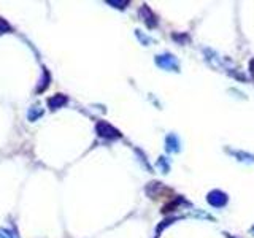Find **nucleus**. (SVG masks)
<instances>
[{"instance_id": "nucleus-9", "label": "nucleus", "mask_w": 254, "mask_h": 238, "mask_svg": "<svg viewBox=\"0 0 254 238\" xmlns=\"http://www.w3.org/2000/svg\"><path fill=\"white\" fill-rule=\"evenodd\" d=\"M43 116V110L38 106H32L29 113H27V118H29V121H37L38 118Z\"/></svg>"}, {"instance_id": "nucleus-12", "label": "nucleus", "mask_w": 254, "mask_h": 238, "mask_svg": "<svg viewBox=\"0 0 254 238\" xmlns=\"http://www.w3.org/2000/svg\"><path fill=\"white\" fill-rule=\"evenodd\" d=\"M0 238H19L13 229H0Z\"/></svg>"}, {"instance_id": "nucleus-14", "label": "nucleus", "mask_w": 254, "mask_h": 238, "mask_svg": "<svg viewBox=\"0 0 254 238\" xmlns=\"http://www.w3.org/2000/svg\"><path fill=\"white\" fill-rule=\"evenodd\" d=\"M10 31H11V26L8 24V21L3 19V18H0V35L8 34Z\"/></svg>"}, {"instance_id": "nucleus-7", "label": "nucleus", "mask_w": 254, "mask_h": 238, "mask_svg": "<svg viewBox=\"0 0 254 238\" xmlns=\"http://www.w3.org/2000/svg\"><path fill=\"white\" fill-rule=\"evenodd\" d=\"M227 153L234 156L237 161L245 162V164H254V156L250 153H243V151H234V149H227Z\"/></svg>"}, {"instance_id": "nucleus-4", "label": "nucleus", "mask_w": 254, "mask_h": 238, "mask_svg": "<svg viewBox=\"0 0 254 238\" xmlns=\"http://www.w3.org/2000/svg\"><path fill=\"white\" fill-rule=\"evenodd\" d=\"M140 16H142V19L145 21V24L150 27V29H154L158 26V19L156 16H154V13L148 8L146 5H143L142 8H140Z\"/></svg>"}, {"instance_id": "nucleus-8", "label": "nucleus", "mask_w": 254, "mask_h": 238, "mask_svg": "<svg viewBox=\"0 0 254 238\" xmlns=\"http://www.w3.org/2000/svg\"><path fill=\"white\" fill-rule=\"evenodd\" d=\"M183 204H188V202L183 199V197H175V200H170L168 204L162 208V213H170V211H175L176 208H178V205H183Z\"/></svg>"}, {"instance_id": "nucleus-5", "label": "nucleus", "mask_w": 254, "mask_h": 238, "mask_svg": "<svg viewBox=\"0 0 254 238\" xmlns=\"http://www.w3.org/2000/svg\"><path fill=\"white\" fill-rule=\"evenodd\" d=\"M180 138H178V135H175V134H168L167 135V138H165V149H167V153H180Z\"/></svg>"}, {"instance_id": "nucleus-10", "label": "nucleus", "mask_w": 254, "mask_h": 238, "mask_svg": "<svg viewBox=\"0 0 254 238\" xmlns=\"http://www.w3.org/2000/svg\"><path fill=\"white\" fill-rule=\"evenodd\" d=\"M158 167L160 169L162 173H165V175H167V173L170 171V161H168L167 157L162 156V157H159V161H158Z\"/></svg>"}, {"instance_id": "nucleus-17", "label": "nucleus", "mask_w": 254, "mask_h": 238, "mask_svg": "<svg viewBox=\"0 0 254 238\" xmlns=\"http://www.w3.org/2000/svg\"><path fill=\"white\" fill-rule=\"evenodd\" d=\"M224 235H225V237H227V238H234V237H232L230 234H224Z\"/></svg>"}, {"instance_id": "nucleus-15", "label": "nucleus", "mask_w": 254, "mask_h": 238, "mask_svg": "<svg viewBox=\"0 0 254 238\" xmlns=\"http://www.w3.org/2000/svg\"><path fill=\"white\" fill-rule=\"evenodd\" d=\"M108 5H115V8H121V10H124L127 5H129V2H115V0H108L107 2Z\"/></svg>"}, {"instance_id": "nucleus-13", "label": "nucleus", "mask_w": 254, "mask_h": 238, "mask_svg": "<svg viewBox=\"0 0 254 238\" xmlns=\"http://www.w3.org/2000/svg\"><path fill=\"white\" fill-rule=\"evenodd\" d=\"M135 35H137V38L143 43L145 46H148L150 45V43H153V38H150L148 37V35H145V34H142V31H135Z\"/></svg>"}, {"instance_id": "nucleus-16", "label": "nucleus", "mask_w": 254, "mask_h": 238, "mask_svg": "<svg viewBox=\"0 0 254 238\" xmlns=\"http://www.w3.org/2000/svg\"><path fill=\"white\" fill-rule=\"evenodd\" d=\"M250 232H251V235H254V226H253V227L250 229Z\"/></svg>"}, {"instance_id": "nucleus-3", "label": "nucleus", "mask_w": 254, "mask_h": 238, "mask_svg": "<svg viewBox=\"0 0 254 238\" xmlns=\"http://www.w3.org/2000/svg\"><path fill=\"white\" fill-rule=\"evenodd\" d=\"M207 202L211 206H215V208H222V206L227 205L229 197H227V194H225V192H222L220 189H215V191L208 192Z\"/></svg>"}, {"instance_id": "nucleus-1", "label": "nucleus", "mask_w": 254, "mask_h": 238, "mask_svg": "<svg viewBox=\"0 0 254 238\" xmlns=\"http://www.w3.org/2000/svg\"><path fill=\"white\" fill-rule=\"evenodd\" d=\"M95 132H97L98 136H102V138H105V140H118V138H121V136H123L118 129L110 126L108 122H105V121H98L97 122Z\"/></svg>"}, {"instance_id": "nucleus-11", "label": "nucleus", "mask_w": 254, "mask_h": 238, "mask_svg": "<svg viewBox=\"0 0 254 238\" xmlns=\"http://www.w3.org/2000/svg\"><path fill=\"white\" fill-rule=\"evenodd\" d=\"M178 219H181V216H176V218H168V219H165L164 222H160V224L158 226V234H160L162 230H164L167 226L173 224V222H175V221H178Z\"/></svg>"}, {"instance_id": "nucleus-2", "label": "nucleus", "mask_w": 254, "mask_h": 238, "mask_svg": "<svg viewBox=\"0 0 254 238\" xmlns=\"http://www.w3.org/2000/svg\"><path fill=\"white\" fill-rule=\"evenodd\" d=\"M154 62H156L158 67L164 68V70H168V71H180V62H178V59H176L175 56L168 54V53L156 56Z\"/></svg>"}, {"instance_id": "nucleus-6", "label": "nucleus", "mask_w": 254, "mask_h": 238, "mask_svg": "<svg viewBox=\"0 0 254 238\" xmlns=\"http://www.w3.org/2000/svg\"><path fill=\"white\" fill-rule=\"evenodd\" d=\"M68 99L67 96H64V94H56L54 97L48 99V106L51 108V110H59V108H62L64 105H67Z\"/></svg>"}]
</instances>
